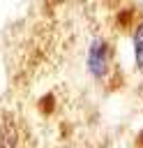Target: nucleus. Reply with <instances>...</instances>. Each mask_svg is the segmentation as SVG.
Returning <instances> with one entry per match:
<instances>
[{
    "label": "nucleus",
    "mask_w": 143,
    "mask_h": 148,
    "mask_svg": "<svg viewBox=\"0 0 143 148\" xmlns=\"http://www.w3.org/2000/svg\"><path fill=\"white\" fill-rule=\"evenodd\" d=\"M111 46L106 39L97 37L90 42L88 46V56H85V67L90 72V76L95 79H106L108 72H111Z\"/></svg>",
    "instance_id": "obj_1"
},
{
    "label": "nucleus",
    "mask_w": 143,
    "mask_h": 148,
    "mask_svg": "<svg viewBox=\"0 0 143 148\" xmlns=\"http://www.w3.org/2000/svg\"><path fill=\"white\" fill-rule=\"evenodd\" d=\"M131 53H134V65L143 74V18L136 23L134 35H131Z\"/></svg>",
    "instance_id": "obj_2"
}]
</instances>
